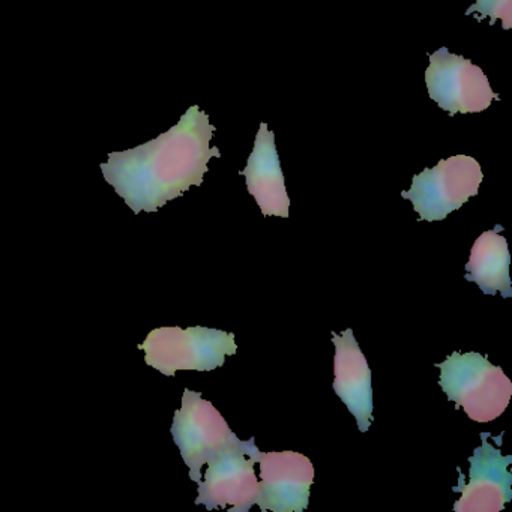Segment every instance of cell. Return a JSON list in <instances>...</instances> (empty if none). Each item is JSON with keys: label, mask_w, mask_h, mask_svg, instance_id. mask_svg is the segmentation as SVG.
Wrapping results in <instances>:
<instances>
[{"label": "cell", "mask_w": 512, "mask_h": 512, "mask_svg": "<svg viewBox=\"0 0 512 512\" xmlns=\"http://www.w3.org/2000/svg\"><path fill=\"white\" fill-rule=\"evenodd\" d=\"M215 127L199 106H191L175 127L133 149L109 154L104 179L134 214L157 212L191 187H200L212 158Z\"/></svg>", "instance_id": "cell-1"}, {"label": "cell", "mask_w": 512, "mask_h": 512, "mask_svg": "<svg viewBox=\"0 0 512 512\" xmlns=\"http://www.w3.org/2000/svg\"><path fill=\"white\" fill-rule=\"evenodd\" d=\"M436 367L440 368V388L472 421H494L505 412L512 382L502 368L494 367L485 356L454 352Z\"/></svg>", "instance_id": "cell-2"}, {"label": "cell", "mask_w": 512, "mask_h": 512, "mask_svg": "<svg viewBox=\"0 0 512 512\" xmlns=\"http://www.w3.org/2000/svg\"><path fill=\"white\" fill-rule=\"evenodd\" d=\"M139 349L145 350L146 364L164 376H175L179 370H217L227 356L238 352L235 334L203 326L154 329Z\"/></svg>", "instance_id": "cell-3"}, {"label": "cell", "mask_w": 512, "mask_h": 512, "mask_svg": "<svg viewBox=\"0 0 512 512\" xmlns=\"http://www.w3.org/2000/svg\"><path fill=\"white\" fill-rule=\"evenodd\" d=\"M256 439L242 442L238 436L208 461L205 479L199 482L197 505L211 511L230 506V512H248L259 496V479L254 473L257 464Z\"/></svg>", "instance_id": "cell-4"}, {"label": "cell", "mask_w": 512, "mask_h": 512, "mask_svg": "<svg viewBox=\"0 0 512 512\" xmlns=\"http://www.w3.org/2000/svg\"><path fill=\"white\" fill-rule=\"evenodd\" d=\"M482 178L481 166L475 158L455 155L413 176L412 187L401 196L413 203L419 220L433 223L445 220L476 196Z\"/></svg>", "instance_id": "cell-5"}, {"label": "cell", "mask_w": 512, "mask_h": 512, "mask_svg": "<svg viewBox=\"0 0 512 512\" xmlns=\"http://www.w3.org/2000/svg\"><path fill=\"white\" fill-rule=\"evenodd\" d=\"M172 436L190 469L191 481L199 484L203 466L229 445L236 434L211 401L187 388L182 395V407L173 418Z\"/></svg>", "instance_id": "cell-6"}, {"label": "cell", "mask_w": 512, "mask_h": 512, "mask_svg": "<svg viewBox=\"0 0 512 512\" xmlns=\"http://www.w3.org/2000/svg\"><path fill=\"white\" fill-rule=\"evenodd\" d=\"M425 83L431 100L451 115L481 113L499 100L481 68L463 56L452 55L446 47L430 55Z\"/></svg>", "instance_id": "cell-7"}, {"label": "cell", "mask_w": 512, "mask_h": 512, "mask_svg": "<svg viewBox=\"0 0 512 512\" xmlns=\"http://www.w3.org/2000/svg\"><path fill=\"white\" fill-rule=\"evenodd\" d=\"M260 464L259 496L262 511L302 512L310 503L314 467L299 452H257Z\"/></svg>", "instance_id": "cell-8"}, {"label": "cell", "mask_w": 512, "mask_h": 512, "mask_svg": "<svg viewBox=\"0 0 512 512\" xmlns=\"http://www.w3.org/2000/svg\"><path fill=\"white\" fill-rule=\"evenodd\" d=\"M490 433H481L482 445L469 457V482L464 484L460 470V482L454 488L461 493L454 503L455 512H499L512 500V473L508 466L512 455H502L488 439Z\"/></svg>", "instance_id": "cell-9"}, {"label": "cell", "mask_w": 512, "mask_h": 512, "mask_svg": "<svg viewBox=\"0 0 512 512\" xmlns=\"http://www.w3.org/2000/svg\"><path fill=\"white\" fill-rule=\"evenodd\" d=\"M331 337L335 344L332 386L347 410L355 416L359 431L365 433L374 419L370 367L352 329H346L341 335L332 331Z\"/></svg>", "instance_id": "cell-10"}, {"label": "cell", "mask_w": 512, "mask_h": 512, "mask_svg": "<svg viewBox=\"0 0 512 512\" xmlns=\"http://www.w3.org/2000/svg\"><path fill=\"white\" fill-rule=\"evenodd\" d=\"M241 175L247 179V190L256 199L265 217H289L290 199L275 146V134L263 122L254 142L253 152Z\"/></svg>", "instance_id": "cell-11"}, {"label": "cell", "mask_w": 512, "mask_h": 512, "mask_svg": "<svg viewBox=\"0 0 512 512\" xmlns=\"http://www.w3.org/2000/svg\"><path fill=\"white\" fill-rule=\"evenodd\" d=\"M500 232H503V227L496 226L494 230H488L476 239L470 251L464 278L475 283L485 295L494 296L500 292L502 298L506 299L512 296L509 277L511 254L508 242Z\"/></svg>", "instance_id": "cell-12"}, {"label": "cell", "mask_w": 512, "mask_h": 512, "mask_svg": "<svg viewBox=\"0 0 512 512\" xmlns=\"http://www.w3.org/2000/svg\"><path fill=\"white\" fill-rule=\"evenodd\" d=\"M473 13L481 14L479 20L490 17L491 26L496 20H502L503 29L512 28V0H476V4L466 11L467 16Z\"/></svg>", "instance_id": "cell-13"}]
</instances>
